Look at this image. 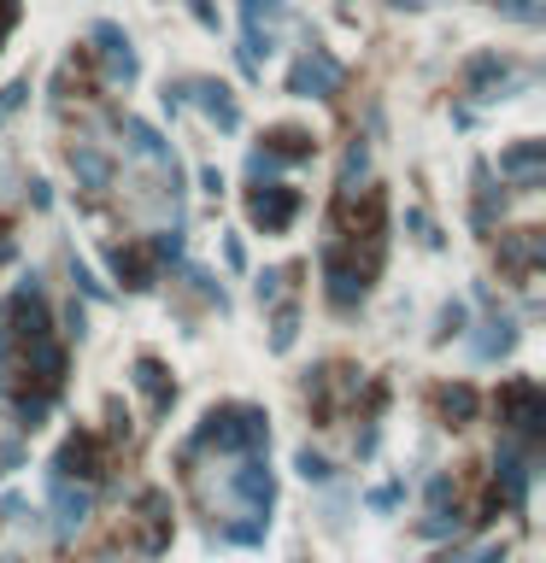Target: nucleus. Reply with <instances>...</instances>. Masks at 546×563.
Instances as JSON below:
<instances>
[{"instance_id":"10","label":"nucleus","mask_w":546,"mask_h":563,"mask_svg":"<svg viewBox=\"0 0 546 563\" xmlns=\"http://www.w3.org/2000/svg\"><path fill=\"white\" fill-rule=\"evenodd\" d=\"M541 170H546V148H541V141H523V148L499 153V177H511L517 188H541Z\"/></svg>"},{"instance_id":"1","label":"nucleus","mask_w":546,"mask_h":563,"mask_svg":"<svg viewBox=\"0 0 546 563\" xmlns=\"http://www.w3.org/2000/svg\"><path fill=\"white\" fill-rule=\"evenodd\" d=\"M194 452L200 446H218V452H265L270 446V423H265V411H253V406H218V411H206V423H200V435L189 440Z\"/></svg>"},{"instance_id":"7","label":"nucleus","mask_w":546,"mask_h":563,"mask_svg":"<svg viewBox=\"0 0 546 563\" xmlns=\"http://www.w3.org/2000/svg\"><path fill=\"white\" fill-rule=\"evenodd\" d=\"M94 41H100V60H106V77H112V82H136V77H141L136 53H129V36L118 30V24H100Z\"/></svg>"},{"instance_id":"23","label":"nucleus","mask_w":546,"mask_h":563,"mask_svg":"<svg viewBox=\"0 0 546 563\" xmlns=\"http://www.w3.org/2000/svg\"><path fill=\"white\" fill-rule=\"evenodd\" d=\"M71 277L82 282V294H94V299H106V282H94V270L82 265V258H71Z\"/></svg>"},{"instance_id":"13","label":"nucleus","mask_w":546,"mask_h":563,"mask_svg":"<svg viewBox=\"0 0 546 563\" xmlns=\"http://www.w3.org/2000/svg\"><path fill=\"white\" fill-rule=\"evenodd\" d=\"M499 487H506V504H523V487H529V458L506 446L499 452Z\"/></svg>"},{"instance_id":"24","label":"nucleus","mask_w":546,"mask_h":563,"mask_svg":"<svg viewBox=\"0 0 546 563\" xmlns=\"http://www.w3.org/2000/svg\"><path fill=\"white\" fill-rule=\"evenodd\" d=\"M282 282H289V270H265V277H258V299L270 306V299L282 294Z\"/></svg>"},{"instance_id":"4","label":"nucleus","mask_w":546,"mask_h":563,"mask_svg":"<svg viewBox=\"0 0 546 563\" xmlns=\"http://www.w3.org/2000/svg\"><path fill=\"white\" fill-rule=\"evenodd\" d=\"M247 218L265 229V235H282V229L300 218V188H253Z\"/></svg>"},{"instance_id":"28","label":"nucleus","mask_w":546,"mask_h":563,"mask_svg":"<svg viewBox=\"0 0 546 563\" xmlns=\"http://www.w3.org/2000/svg\"><path fill=\"white\" fill-rule=\"evenodd\" d=\"M458 329H465V311L447 306V311H441V335H458Z\"/></svg>"},{"instance_id":"14","label":"nucleus","mask_w":546,"mask_h":563,"mask_svg":"<svg viewBox=\"0 0 546 563\" xmlns=\"http://www.w3.org/2000/svg\"><path fill=\"white\" fill-rule=\"evenodd\" d=\"M118 129H124V136H129V148H136L141 158H153V165H177V158H170V148H165V141L153 136V129L141 124V118H124Z\"/></svg>"},{"instance_id":"30","label":"nucleus","mask_w":546,"mask_h":563,"mask_svg":"<svg viewBox=\"0 0 546 563\" xmlns=\"http://www.w3.org/2000/svg\"><path fill=\"white\" fill-rule=\"evenodd\" d=\"M12 258V235H7V223H0V265Z\"/></svg>"},{"instance_id":"20","label":"nucleus","mask_w":546,"mask_h":563,"mask_svg":"<svg viewBox=\"0 0 546 563\" xmlns=\"http://www.w3.org/2000/svg\"><path fill=\"white\" fill-rule=\"evenodd\" d=\"M458 499V487H453V475H435V482H429V511L435 516H447V504Z\"/></svg>"},{"instance_id":"9","label":"nucleus","mask_w":546,"mask_h":563,"mask_svg":"<svg viewBox=\"0 0 546 563\" xmlns=\"http://www.w3.org/2000/svg\"><path fill=\"white\" fill-rule=\"evenodd\" d=\"M100 464H106V458H100V440L82 428V435H71V440L60 446V458H53V475H100Z\"/></svg>"},{"instance_id":"29","label":"nucleus","mask_w":546,"mask_h":563,"mask_svg":"<svg viewBox=\"0 0 546 563\" xmlns=\"http://www.w3.org/2000/svg\"><path fill=\"white\" fill-rule=\"evenodd\" d=\"M499 558H506L499 546H482V552H477V558H465V563H499Z\"/></svg>"},{"instance_id":"6","label":"nucleus","mask_w":546,"mask_h":563,"mask_svg":"<svg viewBox=\"0 0 546 563\" xmlns=\"http://www.w3.org/2000/svg\"><path fill=\"white\" fill-rule=\"evenodd\" d=\"M89 487H71V482H60L53 475V528H60V540H71L82 523H89Z\"/></svg>"},{"instance_id":"16","label":"nucleus","mask_w":546,"mask_h":563,"mask_svg":"<svg viewBox=\"0 0 546 563\" xmlns=\"http://www.w3.org/2000/svg\"><path fill=\"white\" fill-rule=\"evenodd\" d=\"M71 165H77V177L89 182L94 194H100V188L112 182V165H106V153H94V148H77V153H71Z\"/></svg>"},{"instance_id":"21","label":"nucleus","mask_w":546,"mask_h":563,"mask_svg":"<svg viewBox=\"0 0 546 563\" xmlns=\"http://www.w3.org/2000/svg\"><path fill=\"white\" fill-rule=\"evenodd\" d=\"M148 258H182V229H165V235H153Z\"/></svg>"},{"instance_id":"12","label":"nucleus","mask_w":546,"mask_h":563,"mask_svg":"<svg viewBox=\"0 0 546 563\" xmlns=\"http://www.w3.org/2000/svg\"><path fill=\"white\" fill-rule=\"evenodd\" d=\"M499 247H506V265L517 277H529V270L541 265V229H517V235H506Z\"/></svg>"},{"instance_id":"3","label":"nucleus","mask_w":546,"mask_h":563,"mask_svg":"<svg viewBox=\"0 0 546 563\" xmlns=\"http://www.w3.org/2000/svg\"><path fill=\"white\" fill-rule=\"evenodd\" d=\"M182 100H194L218 129H241V106L229 100L224 82H177V89H165V106H182Z\"/></svg>"},{"instance_id":"25","label":"nucleus","mask_w":546,"mask_h":563,"mask_svg":"<svg viewBox=\"0 0 546 563\" xmlns=\"http://www.w3.org/2000/svg\"><path fill=\"white\" fill-rule=\"evenodd\" d=\"M18 464H24V446H18V440H7V446H0V475L18 470Z\"/></svg>"},{"instance_id":"2","label":"nucleus","mask_w":546,"mask_h":563,"mask_svg":"<svg viewBox=\"0 0 546 563\" xmlns=\"http://www.w3.org/2000/svg\"><path fill=\"white\" fill-rule=\"evenodd\" d=\"M241 18H247V36H241V71L258 77V53H270V30L289 18L282 0H241Z\"/></svg>"},{"instance_id":"8","label":"nucleus","mask_w":546,"mask_h":563,"mask_svg":"<svg viewBox=\"0 0 546 563\" xmlns=\"http://www.w3.org/2000/svg\"><path fill=\"white\" fill-rule=\"evenodd\" d=\"M499 406H506V417H511L517 435H529V440L541 435V387H535V382H511Z\"/></svg>"},{"instance_id":"22","label":"nucleus","mask_w":546,"mask_h":563,"mask_svg":"<svg viewBox=\"0 0 546 563\" xmlns=\"http://www.w3.org/2000/svg\"><path fill=\"white\" fill-rule=\"evenodd\" d=\"M294 329H300V317H294V306H289V311L277 317V335H270V346H277V353H289V346H294Z\"/></svg>"},{"instance_id":"17","label":"nucleus","mask_w":546,"mask_h":563,"mask_svg":"<svg viewBox=\"0 0 546 563\" xmlns=\"http://www.w3.org/2000/svg\"><path fill=\"white\" fill-rule=\"evenodd\" d=\"M441 411L470 423V417H477V394H470V387H441Z\"/></svg>"},{"instance_id":"27","label":"nucleus","mask_w":546,"mask_h":563,"mask_svg":"<svg viewBox=\"0 0 546 563\" xmlns=\"http://www.w3.org/2000/svg\"><path fill=\"white\" fill-rule=\"evenodd\" d=\"M370 504H377V511H394V504H399V482H394V487H377V494H370Z\"/></svg>"},{"instance_id":"26","label":"nucleus","mask_w":546,"mask_h":563,"mask_svg":"<svg viewBox=\"0 0 546 563\" xmlns=\"http://www.w3.org/2000/svg\"><path fill=\"white\" fill-rule=\"evenodd\" d=\"M224 265H229V270L247 265V253H241V241H236V235H224Z\"/></svg>"},{"instance_id":"11","label":"nucleus","mask_w":546,"mask_h":563,"mask_svg":"<svg viewBox=\"0 0 546 563\" xmlns=\"http://www.w3.org/2000/svg\"><path fill=\"white\" fill-rule=\"evenodd\" d=\"M136 387H141V394H148L153 417H160V411H170V399H177V387H170V375H165L160 364H153V358H141V364H136Z\"/></svg>"},{"instance_id":"15","label":"nucleus","mask_w":546,"mask_h":563,"mask_svg":"<svg viewBox=\"0 0 546 563\" xmlns=\"http://www.w3.org/2000/svg\"><path fill=\"white\" fill-rule=\"evenodd\" d=\"M277 158H312L318 153V141H312V129H270V148Z\"/></svg>"},{"instance_id":"5","label":"nucleus","mask_w":546,"mask_h":563,"mask_svg":"<svg viewBox=\"0 0 546 563\" xmlns=\"http://www.w3.org/2000/svg\"><path fill=\"white\" fill-rule=\"evenodd\" d=\"M335 89H341V65L329 60V53H318V48H312L306 60L289 71V94H306V100L318 94L323 100V94H335Z\"/></svg>"},{"instance_id":"19","label":"nucleus","mask_w":546,"mask_h":563,"mask_svg":"<svg viewBox=\"0 0 546 563\" xmlns=\"http://www.w3.org/2000/svg\"><path fill=\"white\" fill-rule=\"evenodd\" d=\"M294 470L306 475V482H329V458L312 452V446H300V452H294Z\"/></svg>"},{"instance_id":"18","label":"nucleus","mask_w":546,"mask_h":563,"mask_svg":"<svg viewBox=\"0 0 546 563\" xmlns=\"http://www.w3.org/2000/svg\"><path fill=\"white\" fill-rule=\"evenodd\" d=\"M506 346H511V323H506V317H494V323H487V335L477 341V358H499Z\"/></svg>"}]
</instances>
